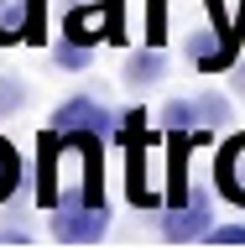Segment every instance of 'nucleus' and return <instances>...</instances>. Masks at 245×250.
<instances>
[{"mask_svg": "<svg viewBox=\"0 0 245 250\" xmlns=\"http://www.w3.org/2000/svg\"><path fill=\"white\" fill-rule=\"evenodd\" d=\"M99 141L89 130H42V151H37V198L47 208H68V203H105L99 198Z\"/></svg>", "mask_w": 245, "mask_h": 250, "instance_id": "nucleus-1", "label": "nucleus"}, {"mask_svg": "<svg viewBox=\"0 0 245 250\" xmlns=\"http://www.w3.org/2000/svg\"><path fill=\"white\" fill-rule=\"evenodd\" d=\"M120 0H68V11H63V37H73V42H110L115 31H120Z\"/></svg>", "mask_w": 245, "mask_h": 250, "instance_id": "nucleus-2", "label": "nucleus"}, {"mask_svg": "<svg viewBox=\"0 0 245 250\" xmlns=\"http://www.w3.org/2000/svg\"><path fill=\"white\" fill-rule=\"evenodd\" d=\"M110 229V208L105 203H68L52 208V240L58 245H94Z\"/></svg>", "mask_w": 245, "mask_h": 250, "instance_id": "nucleus-3", "label": "nucleus"}, {"mask_svg": "<svg viewBox=\"0 0 245 250\" xmlns=\"http://www.w3.org/2000/svg\"><path fill=\"white\" fill-rule=\"evenodd\" d=\"M115 120H120V115H110L99 99H63V104L52 109V125H58V130H89V136H110V130H115Z\"/></svg>", "mask_w": 245, "mask_h": 250, "instance_id": "nucleus-4", "label": "nucleus"}, {"mask_svg": "<svg viewBox=\"0 0 245 250\" xmlns=\"http://www.w3.org/2000/svg\"><path fill=\"white\" fill-rule=\"evenodd\" d=\"M214 183L224 188L230 203H245V130L224 141V151L214 156Z\"/></svg>", "mask_w": 245, "mask_h": 250, "instance_id": "nucleus-5", "label": "nucleus"}, {"mask_svg": "<svg viewBox=\"0 0 245 250\" xmlns=\"http://www.w3.org/2000/svg\"><path fill=\"white\" fill-rule=\"evenodd\" d=\"M162 234H167L172 245L203 240V234H209V203H203V198H188L183 208H172V214L162 219Z\"/></svg>", "mask_w": 245, "mask_h": 250, "instance_id": "nucleus-6", "label": "nucleus"}, {"mask_svg": "<svg viewBox=\"0 0 245 250\" xmlns=\"http://www.w3.org/2000/svg\"><path fill=\"white\" fill-rule=\"evenodd\" d=\"M31 26H37V0H0V47L26 42Z\"/></svg>", "mask_w": 245, "mask_h": 250, "instance_id": "nucleus-7", "label": "nucleus"}, {"mask_svg": "<svg viewBox=\"0 0 245 250\" xmlns=\"http://www.w3.org/2000/svg\"><path fill=\"white\" fill-rule=\"evenodd\" d=\"M162 125H167V130H199V125H209L203 94L199 99H167V104H162Z\"/></svg>", "mask_w": 245, "mask_h": 250, "instance_id": "nucleus-8", "label": "nucleus"}, {"mask_svg": "<svg viewBox=\"0 0 245 250\" xmlns=\"http://www.w3.org/2000/svg\"><path fill=\"white\" fill-rule=\"evenodd\" d=\"M162 73H167V58H162L156 47H146V52H131V62H125V83H131V89H152Z\"/></svg>", "mask_w": 245, "mask_h": 250, "instance_id": "nucleus-9", "label": "nucleus"}, {"mask_svg": "<svg viewBox=\"0 0 245 250\" xmlns=\"http://www.w3.org/2000/svg\"><path fill=\"white\" fill-rule=\"evenodd\" d=\"M16 183H21V156H16V146L5 136H0V203L16 193Z\"/></svg>", "mask_w": 245, "mask_h": 250, "instance_id": "nucleus-10", "label": "nucleus"}, {"mask_svg": "<svg viewBox=\"0 0 245 250\" xmlns=\"http://www.w3.org/2000/svg\"><path fill=\"white\" fill-rule=\"evenodd\" d=\"M52 62H58V68H68V73L89 68V42H73V37H63V42L52 47Z\"/></svg>", "mask_w": 245, "mask_h": 250, "instance_id": "nucleus-11", "label": "nucleus"}, {"mask_svg": "<svg viewBox=\"0 0 245 250\" xmlns=\"http://www.w3.org/2000/svg\"><path fill=\"white\" fill-rule=\"evenodd\" d=\"M26 104V89L16 83V78H0V115H11V109Z\"/></svg>", "mask_w": 245, "mask_h": 250, "instance_id": "nucleus-12", "label": "nucleus"}, {"mask_svg": "<svg viewBox=\"0 0 245 250\" xmlns=\"http://www.w3.org/2000/svg\"><path fill=\"white\" fill-rule=\"evenodd\" d=\"M203 240H209V245H245V224H209V234H203Z\"/></svg>", "mask_w": 245, "mask_h": 250, "instance_id": "nucleus-13", "label": "nucleus"}, {"mask_svg": "<svg viewBox=\"0 0 245 250\" xmlns=\"http://www.w3.org/2000/svg\"><path fill=\"white\" fill-rule=\"evenodd\" d=\"M0 245H26V229H21V224H5V229H0Z\"/></svg>", "mask_w": 245, "mask_h": 250, "instance_id": "nucleus-14", "label": "nucleus"}, {"mask_svg": "<svg viewBox=\"0 0 245 250\" xmlns=\"http://www.w3.org/2000/svg\"><path fill=\"white\" fill-rule=\"evenodd\" d=\"M235 94H245V62H235Z\"/></svg>", "mask_w": 245, "mask_h": 250, "instance_id": "nucleus-15", "label": "nucleus"}]
</instances>
